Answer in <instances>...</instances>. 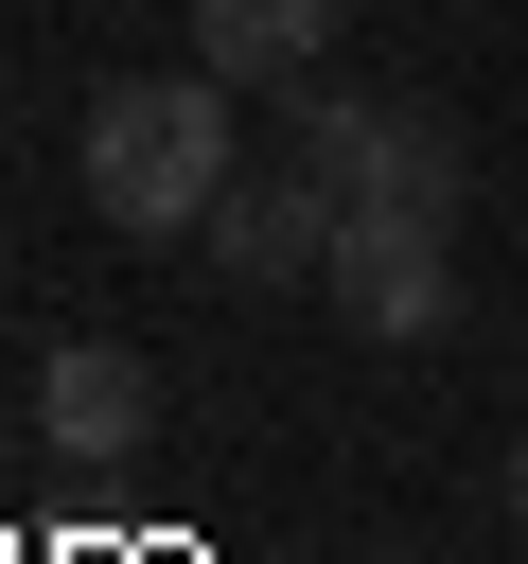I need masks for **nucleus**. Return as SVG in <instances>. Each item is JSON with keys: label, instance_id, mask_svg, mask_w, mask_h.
<instances>
[{"label": "nucleus", "instance_id": "39448f33", "mask_svg": "<svg viewBox=\"0 0 528 564\" xmlns=\"http://www.w3.org/2000/svg\"><path fill=\"white\" fill-rule=\"evenodd\" d=\"M141 423H158V370H141L123 335H53V352H35V441H53V458H123Z\"/></svg>", "mask_w": 528, "mask_h": 564}, {"label": "nucleus", "instance_id": "0eeeda50", "mask_svg": "<svg viewBox=\"0 0 528 564\" xmlns=\"http://www.w3.org/2000/svg\"><path fill=\"white\" fill-rule=\"evenodd\" d=\"M510 529H528V458H510Z\"/></svg>", "mask_w": 528, "mask_h": 564}, {"label": "nucleus", "instance_id": "f257e3e1", "mask_svg": "<svg viewBox=\"0 0 528 564\" xmlns=\"http://www.w3.org/2000/svg\"><path fill=\"white\" fill-rule=\"evenodd\" d=\"M246 159H229V70H123L106 106H88V212L106 229H194L211 194H229Z\"/></svg>", "mask_w": 528, "mask_h": 564}, {"label": "nucleus", "instance_id": "7ed1b4c3", "mask_svg": "<svg viewBox=\"0 0 528 564\" xmlns=\"http://www.w3.org/2000/svg\"><path fill=\"white\" fill-rule=\"evenodd\" d=\"M334 212H352V194H334L317 159H282V176H229V194L194 212V247H211L229 282H317V264H334Z\"/></svg>", "mask_w": 528, "mask_h": 564}, {"label": "nucleus", "instance_id": "423d86ee", "mask_svg": "<svg viewBox=\"0 0 528 564\" xmlns=\"http://www.w3.org/2000/svg\"><path fill=\"white\" fill-rule=\"evenodd\" d=\"M317 35H334V0H194V70H229V88H299Z\"/></svg>", "mask_w": 528, "mask_h": 564}, {"label": "nucleus", "instance_id": "20e7f679", "mask_svg": "<svg viewBox=\"0 0 528 564\" xmlns=\"http://www.w3.org/2000/svg\"><path fill=\"white\" fill-rule=\"evenodd\" d=\"M317 282H334L370 335H440V300H458V282H440V212H334V264H317Z\"/></svg>", "mask_w": 528, "mask_h": 564}, {"label": "nucleus", "instance_id": "f03ea898", "mask_svg": "<svg viewBox=\"0 0 528 564\" xmlns=\"http://www.w3.org/2000/svg\"><path fill=\"white\" fill-rule=\"evenodd\" d=\"M282 159H317L352 212H458V123L440 106H352V88H282Z\"/></svg>", "mask_w": 528, "mask_h": 564}]
</instances>
